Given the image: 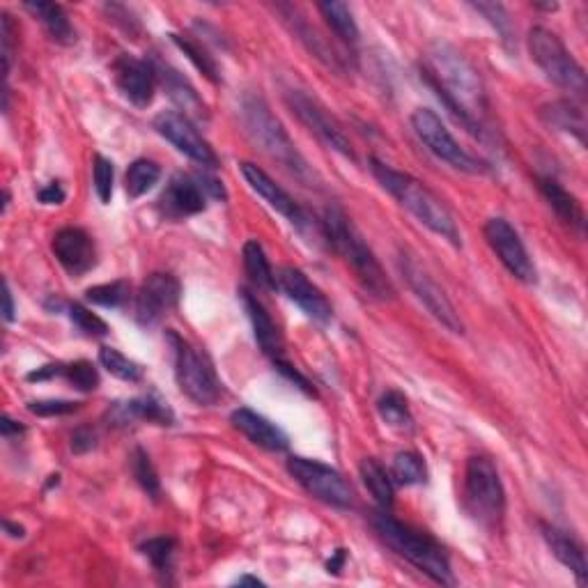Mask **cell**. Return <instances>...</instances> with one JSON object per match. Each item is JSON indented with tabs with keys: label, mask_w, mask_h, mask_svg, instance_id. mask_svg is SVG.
Wrapping results in <instances>:
<instances>
[{
	"label": "cell",
	"mask_w": 588,
	"mask_h": 588,
	"mask_svg": "<svg viewBox=\"0 0 588 588\" xmlns=\"http://www.w3.org/2000/svg\"><path fill=\"white\" fill-rule=\"evenodd\" d=\"M423 81L460 125L478 138H485L487 97L474 65L451 44H432L421 67Z\"/></svg>",
	"instance_id": "1"
},
{
	"label": "cell",
	"mask_w": 588,
	"mask_h": 588,
	"mask_svg": "<svg viewBox=\"0 0 588 588\" xmlns=\"http://www.w3.org/2000/svg\"><path fill=\"white\" fill-rule=\"evenodd\" d=\"M322 232L331 249H334L340 258L347 262V267L352 269L354 278H357L366 294H370V297L377 301L393 299L396 292H393V285L389 278H386L373 249L366 244V239H363L357 226L350 221V216L340 210L338 205H331L327 207V212H324Z\"/></svg>",
	"instance_id": "2"
},
{
	"label": "cell",
	"mask_w": 588,
	"mask_h": 588,
	"mask_svg": "<svg viewBox=\"0 0 588 588\" xmlns=\"http://www.w3.org/2000/svg\"><path fill=\"white\" fill-rule=\"evenodd\" d=\"M370 170H373L377 182L382 184V189L391 193L407 212H412L425 228L435 232L441 239H446V242H451L453 246L462 244L458 223H455L453 214L448 212V207L423 182L407 173H400V170L379 159H370Z\"/></svg>",
	"instance_id": "3"
},
{
	"label": "cell",
	"mask_w": 588,
	"mask_h": 588,
	"mask_svg": "<svg viewBox=\"0 0 588 588\" xmlns=\"http://www.w3.org/2000/svg\"><path fill=\"white\" fill-rule=\"evenodd\" d=\"M242 120L249 136L253 138V143L258 145L269 159L276 161L283 170H288L292 177H297L304 187H317V184H320V177H317L315 170L308 166V161L301 157L297 145L292 143V138L288 136V131L283 129L281 122H278V118H274L272 108L267 106L265 99L255 95L244 97Z\"/></svg>",
	"instance_id": "4"
},
{
	"label": "cell",
	"mask_w": 588,
	"mask_h": 588,
	"mask_svg": "<svg viewBox=\"0 0 588 588\" xmlns=\"http://www.w3.org/2000/svg\"><path fill=\"white\" fill-rule=\"evenodd\" d=\"M370 524H373V529L384 540L386 547H391L402 559L425 572L432 582L441 586L455 584L451 561H448L444 547L435 538H430L428 533L416 531L409 524H402L396 517L386 513V510L373 513Z\"/></svg>",
	"instance_id": "5"
},
{
	"label": "cell",
	"mask_w": 588,
	"mask_h": 588,
	"mask_svg": "<svg viewBox=\"0 0 588 588\" xmlns=\"http://www.w3.org/2000/svg\"><path fill=\"white\" fill-rule=\"evenodd\" d=\"M464 506L478 524L494 529L504 520L506 492L499 471L485 455H474L464 469Z\"/></svg>",
	"instance_id": "6"
},
{
	"label": "cell",
	"mask_w": 588,
	"mask_h": 588,
	"mask_svg": "<svg viewBox=\"0 0 588 588\" xmlns=\"http://www.w3.org/2000/svg\"><path fill=\"white\" fill-rule=\"evenodd\" d=\"M168 340L173 347L175 379L180 391L200 407L214 405L221 398V382L210 357L175 331H168Z\"/></svg>",
	"instance_id": "7"
},
{
	"label": "cell",
	"mask_w": 588,
	"mask_h": 588,
	"mask_svg": "<svg viewBox=\"0 0 588 588\" xmlns=\"http://www.w3.org/2000/svg\"><path fill=\"white\" fill-rule=\"evenodd\" d=\"M529 53L545 76L561 90L570 92V97H586V74L582 65L572 58V53L561 42V37L549 28L536 26L529 30Z\"/></svg>",
	"instance_id": "8"
},
{
	"label": "cell",
	"mask_w": 588,
	"mask_h": 588,
	"mask_svg": "<svg viewBox=\"0 0 588 588\" xmlns=\"http://www.w3.org/2000/svg\"><path fill=\"white\" fill-rule=\"evenodd\" d=\"M398 267H400V274L405 278L409 290L416 294V299L421 301L425 306V311H428L435 320L441 324V327H446L451 334H464V324L460 320L458 311H455V306L451 304V299L446 297V292L441 285L435 281V278L430 276L428 269H425L419 260H416V255H412L409 251H400V258H398Z\"/></svg>",
	"instance_id": "9"
},
{
	"label": "cell",
	"mask_w": 588,
	"mask_h": 588,
	"mask_svg": "<svg viewBox=\"0 0 588 588\" xmlns=\"http://www.w3.org/2000/svg\"><path fill=\"white\" fill-rule=\"evenodd\" d=\"M412 127L416 131V136L421 138V143L428 147L437 159L444 161V164L469 175H478L485 170L481 161L471 157V154L455 141L439 115L435 111H430V108H416L412 115Z\"/></svg>",
	"instance_id": "10"
},
{
	"label": "cell",
	"mask_w": 588,
	"mask_h": 588,
	"mask_svg": "<svg viewBox=\"0 0 588 588\" xmlns=\"http://www.w3.org/2000/svg\"><path fill=\"white\" fill-rule=\"evenodd\" d=\"M288 471L294 481L304 487L311 497L322 501V504L343 510L354 506L352 485L345 481V476L340 474V471L329 467V464L308 458H290Z\"/></svg>",
	"instance_id": "11"
},
{
	"label": "cell",
	"mask_w": 588,
	"mask_h": 588,
	"mask_svg": "<svg viewBox=\"0 0 588 588\" xmlns=\"http://www.w3.org/2000/svg\"><path fill=\"white\" fill-rule=\"evenodd\" d=\"M285 99H288L292 113L297 115L324 145L336 150L338 154H343L347 159H354V147L350 143V138H347L345 129L340 127V122L327 111V108L317 102L315 97L306 95L304 90H288Z\"/></svg>",
	"instance_id": "12"
},
{
	"label": "cell",
	"mask_w": 588,
	"mask_h": 588,
	"mask_svg": "<svg viewBox=\"0 0 588 588\" xmlns=\"http://www.w3.org/2000/svg\"><path fill=\"white\" fill-rule=\"evenodd\" d=\"M154 129H157V134L164 136L177 152H182L184 157L196 161L198 166L219 168V157H216L214 147L200 136V131L187 115H182L180 111L159 113L157 118H154Z\"/></svg>",
	"instance_id": "13"
},
{
	"label": "cell",
	"mask_w": 588,
	"mask_h": 588,
	"mask_svg": "<svg viewBox=\"0 0 588 588\" xmlns=\"http://www.w3.org/2000/svg\"><path fill=\"white\" fill-rule=\"evenodd\" d=\"M485 239L490 244V249L497 253L510 276H515L517 281L522 283H536V267H533V260L529 258V251L522 242L520 232H517L506 219L501 216H494L485 223Z\"/></svg>",
	"instance_id": "14"
},
{
	"label": "cell",
	"mask_w": 588,
	"mask_h": 588,
	"mask_svg": "<svg viewBox=\"0 0 588 588\" xmlns=\"http://www.w3.org/2000/svg\"><path fill=\"white\" fill-rule=\"evenodd\" d=\"M180 281L173 274L154 272L143 281L136 294V320L141 327H154L180 301Z\"/></svg>",
	"instance_id": "15"
},
{
	"label": "cell",
	"mask_w": 588,
	"mask_h": 588,
	"mask_svg": "<svg viewBox=\"0 0 588 588\" xmlns=\"http://www.w3.org/2000/svg\"><path fill=\"white\" fill-rule=\"evenodd\" d=\"M276 290H281L285 297L294 301L306 317H311L317 324H329L334 317V308H331L329 299L324 297V292L311 283L299 267H281L276 272Z\"/></svg>",
	"instance_id": "16"
},
{
	"label": "cell",
	"mask_w": 588,
	"mask_h": 588,
	"mask_svg": "<svg viewBox=\"0 0 588 588\" xmlns=\"http://www.w3.org/2000/svg\"><path fill=\"white\" fill-rule=\"evenodd\" d=\"M239 170H242L246 184H249V187L258 193V196L265 200L272 210L285 216V219H288L294 228L306 230L308 226H311L308 214L301 210V205L297 203V200H294L283 187H278V184L260 166L251 164V161H244V164H239Z\"/></svg>",
	"instance_id": "17"
},
{
	"label": "cell",
	"mask_w": 588,
	"mask_h": 588,
	"mask_svg": "<svg viewBox=\"0 0 588 588\" xmlns=\"http://www.w3.org/2000/svg\"><path fill=\"white\" fill-rule=\"evenodd\" d=\"M113 76L118 90L134 106L147 108L154 102V92H157L159 81L152 63L134 56H120L113 63Z\"/></svg>",
	"instance_id": "18"
},
{
	"label": "cell",
	"mask_w": 588,
	"mask_h": 588,
	"mask_svg": "<svg viewBox=\"0 0 588 588\" xmlns=\"http://www.w3.org/2000/svg\"><path fill=\"white\" fill-rule=\"evenodd\" d=\"M53 255L69 276H83L97 265V249L83 228H63L51 242Z\"/></svg>",
	"instance_id": "19"
},
{
	"label": "cell",
	"mask_w": 588,
	"mask_h": 588,
	"mask_svg": "<svg viewBox=\"0 0 588 588\" xmlns=\"http://www.w3.org/2000/svg\"><path fill=\"white\" fill-rule=\"evenodd\" d=\"M207 196L196 175H175L159 198V212L168 221L189 219L205 212Z\"/></svg>",
	"instance_id": "20"
},
{
	"label": "cell",
	"mask_w": 588,
	"mask_h": 588,
	"mask_svg": "<svg viewBox=\"0 0 588 588\" xmlns=\"http://www.w3.org/2000/svg\"><path fill=\"white\" fill-rule=\"evenodd\" d=\"M108 421L113 425H129L134 421H147L154 425H173L175 414L168 407L166 400H161L157 393H147V396L127 400V402H115L108 409Z\"/></svg>",
	"instance_id": "21"
},
{
	"label": "cell",
	"mask_w": 588,
	"mask_h": 588,
	"mask_svg": "<svg viewBox=\"0 0 588 588\" xmlns=\"http://www.w3.org/2000/svg\"><path fill=\"white\" fill-rule=\"evenodd\" d=\"M230 421L235 428L242 432V435L251 441V444L265 448V451L272 453H281L285 448L290 446L288 435L278 428L276 423H272L265 416L253 412L249 407H239L232 412Z\"/></svg>",
	"instance_id": "22"
},
{
	"label": "cell",
	"mask_w": 588,
	"mask_h": 588,
	"mask_svg": "<svg viewBox=\"0 0 588 588\" xmlns=\"http://www.w3.org/2000/svg\"><path fill=\"white\" fill-rule=\"evenodd\" d=\"M154 65V72H157V81L164 85L168 97L173 99V102L180 106L182 115H187L189 120H207V106L200 95L196 92V88L184 79V76L177 72V69L168 67V65H159V63H152Z\"/></svg>",
	"instance_id": "23"
},
{
	"label": "cell",
	"mask_w": 588,
	"mask_h": 588,
	"mask_svg": "<svg viewBox=\"0 0 588 588\" xmlns=\"http://www.w3.org/2000/svg\"><path fill=\"white\" fill-rule=\"evenodd\" d=\"M239 297H242V304L246 308V313H249V320L253 324V334L255 340H258L260 350L267 354L272 361L283 359V336L281 331L272 320V315L267 313V308L260 304L258 297H253V292L249 290H242L239 292Z\"/></svg>",
	"instance_id": "24"
},
{
	"label": "cell",
	"mask_w": 588,
	"mask_h": 588,
	"mask_svg": "<svg viewBox=\"0 0 588 588\" xmlns=\"http://www.w3.org/2000/svg\"><path fill=\"white\" fill-rule=\"evenodd\" d=\"M538 187L540 191H543V196L549 203V207L554 210V214L559 216L570 230H575L577 235H584L586 221H584V210L582 205H579V200L572 196L568 189H563L559 182L552 180V177H540Z\"/></svg>",
	"instance_id": "25"
},
{
	"label": "cell",
	"mask_w": 588,
	"mask_h": 588,
	"mask_svg": "<svg viewBox=\"0 0 588 588\" xmlns=\"http://www.w3.org/2000/svg\"><path fill=\"white\" fill-rule=\"evenodd\" d=\"M278 10L285 12V19H288V23L292 26L294 35H297L299 40L304 42L306 49L311 51L315 58H320L322 63L329 65V67L343 69V60L345 58L340 56V53L334 49V46H331L327 40H324V37L320 33H317V30L311 26V23L304 21V17H299V12L294 10V7L281 5V7H278Z\"/></svg>",
	"instance_id": "26"
},
{
	"label": "cell",
	"mask_w": 588,
	"mask_h": 588,
	"mask_svg": "<svg viewBox=\"0 0 588 588\" xmlns=\"http://www.w3.org/2000/svg\"><path fill=\"white\" fill-rule=\"evenodd\" d=\"M540 529H543L545 543L549 545V549H552V554L556 556V559H559L570 572H575V575L584 582L586 575H588L584 547L579 545L575 538L568 536L566 531L556 529V526H552V524H540Z\"/></svg>",
	"instance_id": "27"
},
{
	"label": "cell",
	"mask_w": 588,
	"mask_h": 588,
	"mask_svg": "<svg viewBox=\"0 0 588 588\" xmlns=\"http://www.w3.org/2000/svg\"><path fill=\"white\" fill-rule=\"evenodd\" d=\"M540 115H543V120L549 127L568 131V134L575 136L579 143H584L586 115H584V108L577 102H572V99H559V102L547 104L543 111H540Z\"/></svg>",
	"instance_id": "28"
},
{
	"label": "cell",
	"mask_w": 588,
	"mask_h": 588,
	"mask_svg": "<svg viewBox=\"0 0 588 588\" xmlns=\"http://www.w3.org/2000/svg\"><path fill=\"white\" fill-rule=\"evenodd\" d=\"M26 10L30 14H35L37 19L42 21V26L46 28V33L51 35L53 42L69 46L76 42V30L69 21L67 12L63 7L56 3H26Z\"/></svg>",
	"instance_id": "29"
},
{
	"label": "cell",
	"mask_w": 588,
	"mask_h": 588,
	"mask_svg": "<svg viewBox=\"0 0 588 588\" xmlns=\"http://www.w3.org/2000/svg\"><path fill=\"white\" fill-rule=\"evenodd\" d=\"M244 269H246V276L251 278V283L255 288L260 290H276V274L272 265H269L267 260V253L262 249V244L258 239H249V242L244 244Z\"/></svg>",
	"instance_id": "30"
},
{
	"label": "cell",
	"mask_w": 588,
	"mask_h": 588,
	"mask_svg": "<svg viewBox=\"0 0 588 588\" xmlns=\"http://www.w3.org/2000/svg\"><path fill=\"white\" fill-rule=\"evenodd\" d=\"M361 478L363 485L368 487V492L373 494L377 506L382 510L393 508V481L391 474H386V469L375 458H366L361 462Z\"/></svg>",
	"instance_id": "31"
},
{
	"label": "cell",
	"mask_w": 588,
	"mask_h": 588,
	"mask_svg": "<svg viewBox=\"0 0 588 588\" xmlns=\"http://www.w3.org/2000/svg\"><path fill=\"white\" fill-rule=\"evenodd\" d=\"M317 10H320L324 21L329 23V28L334 30L336 37H340V42H345V44L359 42V26H357V21H354L350 5L331 0V3L317 5Z\"/></svg>",
	"instance_id": "32"
},
{
	"label": "cell",
	"mask_w": 588,
	"mask_h": 588,
	"mask_svg": "<svg viewBox=\"0 0 588 588\" xmlns=\"http://www.w3.org/2000/svg\"><path fill=\"white\" fill-rule=\"evenodd\" d=\"M377 412L391 430L398 432H412L414 430V416L409 412L407 398L400 391H386L382 398L377 400Z\"/></svg>",
	"instance_id": "33"
},
{
	"label": "cell",
	"mask_w": 588,
	"mask_h": 588,
	"mask_svg": "<svg viewBox=\"0 0 588 588\" xmlns=\"http://www.w3.org/2000/svg\"><path fill=\"white\" fill-rule=\"evenodd\" d=\"M170 40H173L177 49H180L184 56L191 60L193 67H196L207 81H212L214 85L221 83L219 65H216V60L210 56V53H207L203 44H198L196 40H191V37H184V35H170Z\"/></svg>",
	"instance_id": "34"
},
{
	"label": "cell",
	"mask_w": 588,
	"mask_h": 588,
	"mask_svg": "<svg viewBox=\"0 0 588 588\" xmlns=\"http://www.w3.org/2000/svg\"><path fill=\"white\" fill-rule=\"evenodd\" d=\"M391 481L402 487L423 485L428 481V467H425L421 455L414 451L398 453L391 464Z\"/></svg>",
	"instance_id": "35"
},
{
	"label": "cell",
	"mask_w": 588,
	"mask_h": 588,
	"mask_svg": "<svg viewBox=\"0 0 588 588\" xmlns=\"http://www.w3.org/2000/svg\"><path fill=\"white\" fill-rule=\"evenodd\" d=\"M161 180V168L150 159H136L127 168L125 175V191L131 200L145 196L154 184Z\"/></svg>",
	"instance_id": "36"
},
{
	"label": "cell",
	"mask_w": 588,
	"mask_h": 588,
	"mask_svg": "<svg viewBox=\"0 0 588 588\" xmlns=\"http://www.w3.org/2000/svg\"><path fill=\"white\" fill-rule=\"evenodd\" d=\"M99 363H102L113 377L122 379V382L136 384L143 379V368L138 366L136 361H131L125 354L115 350V347H102V350H99Z\"/></svg>",
	"instance_id": "37"
},
{
	"label": "cell",
	"mask_w": 588,
	"mask_h": 588,
	"mask_svg": "<svg viewBox=\"0 0 588 588\" xmlns=\"http://www.w3.org/2000/svg\"><path fill=\"white\" fill-rule=\"evenodd\" d=\"M131 294V285L129 281H113V283H104V285H95L85 292V299L95 306H104V308H122L129 301Z\"/></svg>",
	"instance_id": "38"
},
{
	"label": "cell",
	"mask_w": 588,
	"mask_h": 588,
	"mask_svg": "<svg viewBox=\"0 0 588 588\" xmlns=\"http://www.w3.org/2000/svg\"><path fill=\"white\" fill-rule=\"evenodd\" d=\"M131 471H134V478L138 481V485L143 487V492L147 494V497L159 499V494H161L159 474H157V469H154L150 455H147L143 448H136L134 455H131Z\"/></svg>",
	"instance_id": "39"
},
{
	"label": "cell",
	"mask_w": 588,
	"mask_h": 588,
	"mask_svg": "<svg viewBox=\"0 0 588 588\" xmlns=\"http://www.w3.org/2000/svg\"><path fill=\"white\" fill-rule=\"evenodd\" d=\"M175 547L177 543L173 538H150L145 540V543L141 545V552L143 556H147L152 563V568L157 572H170V568H173V556H175Z\"/></svg>",
	"instance_id": "40"
},
{
	"label": "cell",
	"mask_w": 588,
	"mask_h": 588,
	"mask_svg": "<svg viewBox=\"0 0 588 588\" xmlns=\"http://www.w3.org/2000/svg\"><path fill=\"white\" fill-rule=\"evenodd\" d=\"M69 320H72L74 327L88 338H104L108 334V324L102 320V317L90 313L88 308L81 304L69 306Z\"/></svg>",
	"instance_id": "41"
},
{
	"label": "cell",
	"mask_w": 588,
	"mask_h": 588,
	"mask_svg": "<svg viewBox=\"0 0 588 588\" xmlns=\"http://www.w3.org/2000/svg\"><path fill=\"white\" fill-rule=\"evenodd\" d=\"M63 377L74 386V389H79L83 393L95 391L99 386V373L90 361L69 363V366H65V370H63Z\"/></svg>",
	"instance_id": "42"
},
{
	"label": "cell",
	"mask_w": 588,
	"mask_h": 588,
	"mask_svg": "<svg viewBox=\"0 0 588 588\" xmlns=\"http://www.w3.org/2000/svg\"><path fill=\"white\" fill-rule=\"evenodd\" d=\"M92 180H95V193L104 205L111 203L113 198V182H115V168L102 154L95 157V166H92Z\"/></svg>",
	"instance_id": "43"
},
{
	"label": "cell",
	"mask_w": 588,
	"mask_h": 588,
	"mask_svg": "<svg viewBox=\"0 0 588 588\" xmlns=\"http://www.w3.org/2000/svg\"><path fill=\"white\" fill-rule=\"evenodd\" d=\"M476 12H481L483 17L492 23L494 28H497V33L501 35V40L506 44L513 40V23H510V17L506 12L504 5H497V3H474L471 5Z\"/></svg>",
	"instance_id": "44"
},
{
	"label": "cell",
	"mask_w": 588,
	"mask_h": 588,
	"mask_svg": "<svg viewBox=\"0 0 588 588\" xmlns=\"http://www.w3.org/2000/svg\"><path fill=\"white\" fill-rule=\"evenodd\" d=\"M79 407H81V402H72V400H33V402H28V412L35 414V416H44V419H49V416L74 414Z\"/></svg>",
	"instance_id": "45"
},
{
	"label": "cell",
	"mask_w": 588,
	"mask_h": 588,
	"mask_svg": "<svg viewBox=\"0 0 588 588\" xmlns=\"http://www.w3.org/2000/svg\"><path fill=\"white\" fill-rule=\"evenodd\" d=\"M0 35H3V65H5V76H10L12 56H14V23L10 19V14H3V28H0Z\"/></svg>",
	"instance_id": "46"
},
{
	"label": "cell",
	"mask_w": 588,
	"mask_h": 588,
	"mask_svg": "<svg viewBox=\"0 0 588 588\" xmlns=\"http://www.w3.org/2000/svg\"><path fill=\"white\" fill-rule=\"evenodd\" d=\"M274 366H276V370H278V373H283L285 377H288V379H290V382H294V384H297L301 391H304V393H308V396H313V393H315V389H313V386H311V382H308V379H306L304 375H301V373H299V370H297V368H294L290 361H285V359H278V361H274Z\"/></svg>",
	"instance_id": "47"
},
{
	"label": "cell",
	"mask_w": 588,
	"mask_h": 588,
	"mask_svg": "<svg viewBox=\"0 0 588 588\" xmlns=\"http://www.w3.org/2000/svg\"><path fill=\"white\" fill-rule=\"evenodd\" d=\"M95 446H97V435H95V430H92V428H85V425H83V428H79L72 435V451L74 453L83 455V453L92 451Z\"/></svg>",
	"instance_id": "48"
},
{
	"label": "cell",
	"mask_w": 588,
	"mask_h": 588,
	"mask_svg": "<svg viewBox=\"0 0 588 588\" xmlns=\"http://www.w3.org/2000/svg\"><path fill=\"white\" fill-rule=\"evenodd\" d=\"M196 180H198L200 187H203V191H205V196H207V198L221 200V203L228 198L226 189H223V184H221L219 180H216V177H210L207 173H198V175H196Z\"/></svg>",
	"instance_id": "49"
},
{
	"label": "cell",
	"mask_w": 588,
	"mask_h": 588,
	"mask_svg": "<svg viewBox=\"0 0 588 588\" xmlns=\"http://www.w3.org/2000/svg\"><path fill=\"white\" fill-rule=\"evenodd\" d=\"M37 198H40V203H44V205H63L65 203V191L58 182H49L46 187H42L40 191H37Z\"/></svg>",
	"instance_id": "50"
},
{
	"label": "cell",
	"mask_w": 588,
	"mask_h": 588,
	"mask_svg": "<svg viewBox=\"0 0 588 588\" xmlns=\"http://www.w3.org/2000/svg\"><path fill=\"white\" fill-rule=\"evenodd\" d=\"M63 370L65 366L63 363H53V366H44V368H37L35 373H30L28 379L30 382H44V379H53V377H63Z\"/></svg>",
	"instance_id": "51"
},
{
	"label": "cell",
	"mask_w": 588,
	"mask_h": 588,
	"mask_svg": "<svg viewBox=\"0 0 588 588\" xmlns=\"http://www.w3.org/2000/svg\"><path fill=\"white\" fill-rule=\"evenodd\" d=\"M0 430H3V437L5 439H14V437H21L23 432H26V428H23L21 423L12 421L10 416H3V423H0Z\"/></svg>",
	"instance_id": "52"
},
{
	"label": "cell",
	"mask_w": 588,
	"mask_h": 588,
	"mask_svg": "<svg viewBox=\"0 0 588 588\" xmlns=\"http://www.w3.org/2000/svg\"><path fill=\"white\" fill-rule=\"evenodd\" d=\"M345 559H347L345 549H336L334 556H331L329 563H327V570L331 572V575H338V572L343 570V566H345Z\"/></svg>",
	"instance_id": "53"
},
{
	"label": "cell",
	"mask_w": 588,
	"mask_h": 588,
	"mask_svg": "<svg viewBox=\"0 0 588 588\" xmlns=\"http://www.w3.org/2000/svg\"><path fill=\"white\" fill-rule=\"evenodd\" d=\"M3 301H5V308H3V315L7 322H14V299H12V290L10 285L5 283V292H3Z\"/></svg>",
	"instance_id": "54"
},
{
	"label": "cell",
	"mask_w": 588,
	"mask_h": 588,
	"mask_svg": "<svg viewBox=\"0 0 588 588\" xmlns=\"http://www.w3.org/2000/svg\"><path fill=\"white\" fill-rule=\"evenodd\" d=\"M5 531L10 533L12 538H23V526H17V524H12L10 520H5Z\"/></svg>",
	"instance_id": "55"
},
{
	"label": "cell",
	"mask_w": 588,
	"mask_h": 588,
	"mask_svg": "<svg viewBox=\"0 0 588 588\" xmlns=\"http://www.w3.org/2000/svg\"><path fill=\"white\" fill-rule=\"evenodd\" d=\"M237 584H239V586H244V584H253V586H265V582H262V579H258V577H249V575L239 577V579H237Z\"/></svg>",
	"instance_id": "56"
}]
</instances>
